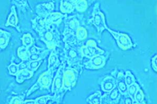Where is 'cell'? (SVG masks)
I'll return each instance as SVG.
<instances>
[{"label":"cell","mask_w":157,"mask_h":104,"mask_svg":"<svg viewBox=\"0 0 157 104\" xmlns=\"http://www.w3.org/2000/svg\"><path fill=\"white\" fill-rule=\"evenodd\" d=\"M56 26L45 27L38 32L40 39L46 44L48 49L50 51L56 49V47L60 45V34Z\"/></svg>","instance_id":"1"},{"label":"cell","mask_w":157,"mask_h":104,"mask_svg":"<svg viewBox=\"0 0 157 104\" xmlns=\"http://www.w3.org/2000/svg\"><path fill=\"white\" fill-rule=\"evenodd\" d=\"M75 44H65L63 51L67 64L70 67L80 65L83 56L81 51V45Z\"/></svg>","instance_id":"2"},{"label":"cell","mask_w":157,"mask_h":104,"mask_svg":"<svg viewBox=\"0 0 157 104\" xmlns=\"http://www.w3.org/2000/svg\"><path fill=\"white\" fill-rule=\"evenodd\" d=\"M80 26V21L75 16L65 18V28L63 33L65 44L76 45L75 43V35Z\"/></svg>","instance_id":"3"},{"label":"cell","mask_w":157,"mask_h":104,"mask_svg":"<svg viewBox=\"0 0 157 104\" xmlns=\"http://www.w3.org/2000/svg\"><path fill=\"white\" fill-rule=\"evenodd\" d=\"M65 64L66 63L65 61H63L59 66V69L57 70L55 77H54L53 83L52 85V93L54 94V96L55 97V102L57 103L61 102L64 95L62 91Z\"/></svg>","instance_id":"4"},{"label":"cell","mask_w":157,"mask_h":104,"mask_svg":"<svg viewBox=\"0 0 157 104\" xmlns=\"http://www.w3.org/2000/svg\"><path fill=\"white\" fill-rule=\"evenodd\" d=\"M56 68L48 69L46 71L44 72L40 76L36 82L30 88L26 96H29L36 90H47L49 91V88L52 86L54 79V73Z\"/></svg>","instance_id":"5"},{"label":"cell","mask_w":157,"mask_h":104,"mask_svg":"<svg viewBox=\"0 0 157 104\" xmlns=\"http://www.w3.org/2000/svg\"><path fill=\"white\" fill-rule=\"evenodd\" d=\"M88 24H93L97 28L99 36H101L103 31L108 27L106 24L105 17L101 11L99 4L96 3L94 6L93 11L91 14V18L88 20Z\"/></svg>","instance_id":"6"},{"label":"cell","mask_w":157,"mask_h":104,"mask_svg":"<svg viewBox=\"0 0 157 104\" xmlns=\"http://www.w3.org/2000/svg\"><path fill=\"white\" fill-rule=\"evenodd\" d=\"M79 72L74 68L69 67L65 69L62 93L64 95L68 91H71L77 83Z\"/></svg>","instance_id":"7"},{"label":"cell","mask_w":157,"mask_h":104,"mask_svg":"<svg viewBox=\"0 0 157 104\" xmlns=\"http://www.w3.org/2000/svg\"><path fill=\"white\" fill-rule=\"evenodd\" d=\"M106 29L109 32L115 39L119 47L122 50H128L132 49L135 47L132 39L128 35L125 33H121L119 31H113L109 28Z\"/></svg>","instance_id":"8"},{"label":"cell","mask_w":157,"mask_h":104,"mask_svg":"<svg viewBox=\"0 0 157 104\" xmlns=\"http://www.w3.org/2000/svg\"><path fill=\"white\" fill-rule=\"evenodd\" d=\"M81 51L83 57L90 59L95 56L104 55L105 51L97 46V42L94 39L87 40L85 45H81Z\"/></svg>","instance_id":"9"},{"label":"cell","mask_w":157,"mask_h":104,"mask_svg":"<svg viewBox=\"0 0 157 104\" xmlns=\"http://www.w3.org/2000/svg\"><path fill=\"white\" fill-rule=\"evenodd\" d=\"M108 55H98L90 59L84 63V67L88 70H99L104 67L108 58Z\"/></svg>","instance_id":"10"},{"label":"cell","mask_w":157,"mask_h":104,"mask_svg":"<svg viewBox=\"0 0 157 104\" xmlns=\"http://www.w3.org/2000/svg\"><path fill=\"white\" fill-rule=\"evenodd\" d=\"M66 17L67 15L57 12H52L44 18V21L46 27L49 28L53 26H59Z\"/></svg>","instance_id":"11"},{"label":"cell","mask_w":157,"mask_h":104,"mask_svg":"<svg viewBox=\"0 0 157 104\" xmlns=\"http://www.w3.org/2000/svg\"><path fill=\"white\" fill-rule=\"evenodd\" d=\"M121 94L117 86L110 92L101 96V104H117L121 99Z\"/></svg>","instance_id":"12"},{"label":"cell","mask_w":157,"mask_h":104,"mask_svg":"<svg viewBox=\"0 0 157 104\" xmlns=\"http://www.w3.org/2000/svg\"><path fill=\"white\" fill-rule=\"evenodd\" d=\"M55 5L53 2H44L37 5L36 7V13L38 16L44 18L53 12Z\"/></svg>","instance_id":"13"},{"label":"cell","mask_w":157,"mask_h":104,"mask_svg":"<svg viewBox=\"0 0 157 104\" xmlns=\"http://www.w3.org/2000/svg\"><path fill=\"white\" fill-rule=\"evenodd\" d=\"M101 88L102 91L108 93L117 86L115 78L112 75L104 77L101 82Z\"/></svg>","instance_id":"14"},{"label":"cell","mask_w":157,"mask_h":104,"mask_svg":"<svg viewBox=\"0 0 157 104\" xmlns=\"http://www.w3.org/2000/svg\"><path fill=\"white\" fill-rule=\"evenodd\" d=\"M6 27L11 26L17 29L18 32H20V29L18 25V20L17 15L16 8L14 5H13L11 8V12L7 17V21L5 25Z\"/></svg>","instance_id":"15"},{"label":"cell","mask_w":157,"mask_h":104,"mask_svg":"<svg viewBox=\"0 0 157 104\" xmlns=\"http://www.w3.org/2000/svg\"><path fill=\"white\" fill-rule=\"evenodd\" d=\"M88 31L86 28L80 26L77 29L75 35V43L76 45L82 44V42L87 39Z\"/></svg>","instance_id":"16"},{"label":"cell","mask_w":157,"mask_h":104,"mask_svg":"<svg viewBox=\"0 0 157 104\" xmlns=\"http://www.w3.org/2000/svg\"><path fill=\"white\" fill-rule=\"evenodd\" d=\"M34 72L28 69L22 70L16 75V81L18 83L21 84L24 81L31 79L34 75Z\"/></svg>","instance_id":"17"},{"label":"cell","mask_w":157,"mask_h":104,"mask_svg":"<svg viewBox=\"0 0 157 104\" xmlns=\"http://www.w3.org/2000/svg\"><path fill=\"white\" fill-rule=\"evenodd\" d=\"M52 100L53 102H55V97L51 95H45L38 97L35 99H26L24 101V104H47L49 101Z\"/></svg>","instance_id":"18"},{"label":"cell","mask_w":157,"mask_h":104,"mask_svg":"<svg viewBox=\"0 0 157 104\" xmlns=\"http://www.w3.org/2000/svg\"><path fill=\"white\" fill-rule=\"evenodd\" d=\"M60 66V61L59 60V55L56 50L54 49L51 51L49 55L48 62V69L56 68Z\"/></svg>","instance_id":"19"},{"label":"cell","mask_w":157,"mask_h":104,"mask_svg":"<svg viewBox=\"0 0 157 104\" xmlns=\"http://www.w3.org/2000/svg\"><path fill=\"white\" fill-rule=\"evenodd\" d=\"M60 11L63 14H71L75 10V6L70 1H61L60 4Z\"/></svg>","instance_id":"20"},{"label":"cell","mask_w":157,"mask_h":104,"mask_svg":"<svg viewBox=\"0 0 157 104\" xmlns=\"http://www.w3.org/2000/svg\"><path fill=\"white\" fill-rule=\"evenodd\" d=\"M0 31V47L1 49H5L9 44L11 37V34L2 29H1Z\"/></svg>","instance_id":"21"},{"label":"cell","mask_w":157,"mask_h":104,"mask_svg":"<svg viewBox=\"0 0 157 104\" xmlns=\"http://www.w3.org/2000/svg\"><path fill=\"white\" fill-rule=\"evenodd\" d=\"M73 3L75 9L79 13H83L87 9V1L85 0H73L70 1Z\"/></svg>","instance_id":"22"},{"label":"cell","mask_w":157,"mask_h":104,"mask_svg":"<svg viewBox=\"0 0 157 104\" xmlns=\"http://www.w3.org/2000/svg\"><path fill=\"white\" fill-rule=\"evenodd\" d=\"M17 53L18 58L22 61H29L30 52L29 49L24 46H21L18 48Z\"/></svg>","instance_id":"23"},{"label":"cell","mask_w":157,"mask_h":104,"mask_svg":"<svg viewBox=\"0 0 157 104\" xmlns=\"http://www.w3.org/2000/svg\"><path fill=\"white\" fill-rule=\"evenodd\" d=\"M101 91H98L88 97L86 99V102L88 104H101Z\"/></svg>","instance_id":"24"},{"label":"cell","mask_w":157,"mask_h":104,"mask_svg":"<svg viewBox=\"0 0 157 104\" xmlns=\"http://www.w3.org/2000/svg\"><path fill=\"white\" fill-rule=\"evenodd\" d=\"M21 40L22 41L23 46L25 47L28 49L31 47L32 46L34 45V40L33 39V37L29 33H26L23 35Z\"/></svg>","instance_id":"25"},{"label":"cell","mask_w":157,"mask_h":104,"mask_svg":"<svg viewBox=\"0 0 157 104\" xmlns=\"http://www.w3.org/2000/svg\"><path fill=\"white\" fill-rule=\"evenodd\" d=\"M140 88L139 84H138L136 82L132 84L131 85L127 87V93L130 97L133 99V104H134L135 95Z\"/></svg>","instance_id":"26"},{"label":"cell","mask_w":157,"mask_h":104,"mask_svg":"<svg viewBox=\"0 0 157 104\" xmlns=\"http://www.w3.org/2000/svg\"><path fill=\"white\" fill-rule=\"evenodd\" d=\"M144 98L145 96L143 90L140 88L135 95L134 104H145L146 102H144Z\"/></svg>","instance_id":"27"},{"label":"cell","mask_w":157,"mask_h":104,"mask_svg":"<svg viewBox=\"0 0 157 104\" xmlns=\"http://www.w3.org/2000/svg\"><path fill=\"white\" fill-rule=\"evenodd\" d=\"M124 82L127 87L136 82L135 76L131 71H126L125 72V75H124Z\"/></svg>","instance_id":"28"},{"label":"cell","mask_w":157,"mask_h":104,"mask_svg":"<svg viewBox=\"0 0 157 104\" xmlns=\"http://www.w3.org/2000/svg\"><path fill=\"white\" fill-rule=\"evenodd\" d=\"M117 82V87L119 91H120L121 94L124 96H126L128 95L127 93V86L126 85L124 80H122L119 81Z\"/></svg>","instance_id":"29"},{"label":"cell","mask_w":157,"mask_h":104,"mask_svg":"<svg viewBox=\"0 0 157 104\" xmlns=\"http://www.w3.org/2000/svg\"><path fill=\"white\" fill-rule=\"evenodd\" d=\"M7 69L9 70L10 74L13 76H16L17 74L18 73V72L20 71L19 64H17L12 62H11V64L8 66Z\"/></svg>","instance_id":"30"},{"label":"cell","mask_w":157,"mask_h":104,"mask_svg":"<svg viewBox=\"0 0 157 104\" xmlns=\"http://www.w3.org/2000/svg\"><path fill=\"white\" fill-rule=\"evenodd\" d=\"M43 60H35V61H29V66H28V69L29 70H31L32 71L35 72L37 70L39 69L40 64H42L43 62Z\"/></svg>","instance_id":"31"},{"label":"cell","mask_w":157,"mask_h":104,"mask_svg":"<svg viewBox=\"0 0 157 104\" xmlns=\"http://www.w3.org/2000/svg\"><path fill=\"white\" fill-rule=\"evenodd\" d=\"M25 97V95H17L15 96L11 99V101H10L9 104H22L24 103V98Z\"/></svg>","instance_id":"32"},{"label":"cell","mask_w":157,"mask_h":104,"mask_svg":"<svg viewBox=\"0 0 157 104\" xmlns=\"http://www.w3.org/2000/svg\"><path fill=\"white\" fill-rule=\"evenodd\" d=\"M124 75L125 73L124 72L122 71V70H119L116 72L115 75L113 77L115 78L116 82H118L119 81L124 80Z\"/></svg>","instance_id":"33"},{"label":"cell","mask_w":157,"mask_h":104,"mask_svg":"<svg viewBox=\"0 0 157 104\" xmlns=\"http://www.w3.org/2000/svg\"><path fill=\"white\" fill-rule=\"evenodd\" d=\"M157 54H155L154 57L151 59L152 68L154 70V71L157 72Z\"/></svg>","instance_id":"34"},{"label":"cell","mask_w":157,"mask_h":104,"mask_svg":"<svg viewBox=\"0 0 157 104\" xmlns=\"http://www.w3.org/2000/svg\"><path fill=\"white\" fill-rule=\"evenodd\" d=\"M124 96L125 97V99H124V102H122L123 104H133V99H132L131 97H130L129 95H126V96Z\"/></svg>","instance_id":"35"}]
</instances>
